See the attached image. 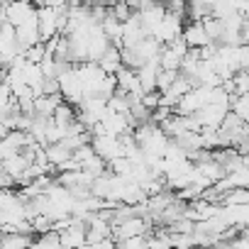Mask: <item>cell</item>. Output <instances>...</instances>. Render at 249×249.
Instances as JSON below:
<instances>
[{"label": "cell", "instance_id": "obj_15", "mask_svg": "<svg viewBox=\"0 0 249 249\" xmlns=\"http://www.w3.org/2000/svg\"><path fill=\"white\" fill-rule=\"evenodd\" d=\"M61 103H64L61 93H56V95H37V98H35V115H39V117H52L54 110H56Z\"/></svg>", "mask_w": 249, "mask_h": 249}, {"label": "cell", "instance_id": "obj_5", "mask_svg": "<svg viewBox=\"0 0 249 249\" xmlns=\"http://www.w3.org/2000/svg\"><path fill=\"white\" fill-rule=\"evenodd\" d=\"M147 222L142 217H124V220H117L112 222V230H115V237L122 242V239H132V237H144L147 232Z\"/></svg>", "mask_w": 249, "mask_h": 249}, {"label": "cell", "instance_id": "obj_17", "mask_svg": "<svg viewBox=\"0 0 249 249\" xmlns=\"http://www.w3.org/2000/svg\"><path fill=\"white\" fill-rule=\"evenodd\" d=\"M52 120H54L56 124H61V127H66V130H69V124H73V122L78 120V112H76V107H73V105H69V103H61V105L54 110Z\"/></svg>", "mask_w": 249, "mask_h": 249}, {"label": "cell", "instance_id": "obj_10", "mask_svg": "<svg viewBox=\"0 0 249 249\" xmlns=\"http://www.w3.org/2000/svg\"><path fill=\"white\" fill-rule=\"evenodd\" d=\"M115 81H117V90L124 93V95H144L142 88H140V78H137V71L130 69V66H122L117 73H115Z\"/></svg>", "mask_w": 249, "mask_h": 249}, {"label": "cell", "instance_id": "obj_4", "mask_svg": "<svg viewBox=\"0 0 249 249\" xmlns=\"http://www.w3.org/2000/svg\"><path fill=\"white\" fill-rule=\"evenodd\" d=\"M90 147L93 152L107 164L117 157H122V144H120V137H112V135H95L90 137Z\"/></svg>", "mask_w": 249, "mask_h": 249}, {"label": "cell", "instance_id": "obj_19", "mask_svg": "<svg viewBox=\"0 0 249 249\" xmlns=\"http://www.w3.org/2000/svg\"><path fill=\"white\" fill-rule=\"evenodd\" d=\"M200 22H203V27H205V32H208L210 42L220 44V37H222V32H225V27H222V20H217V18L208 15V18H203Z\"/></svg>", "mask_w": 249, "mask_h": 249}, {"label": "cell", "instance_id": "obj_2", "mask_svg": "<svg viewBox=\"0 0 249 249\" xmlns=\"http://www.w3.org/2000/svg\"><path fill=\"white\" fill-rule=\"evenodd\" d=\"M186 54H188V44L183 42V37H176L174 42H169V44L161 47L159 66L166 69V71H178L181 73V64H183V56Z\"/></svg>", "mask_w": 249, "mask_h": 249}, {"label": "cell", "instance_id": "obj_23", "mask_svg": "<svg viewBox=\"0 0 249 249\" xmlns=\"http://www.w3.org/2000/svg\"><path fill=\"white\" fill-rule=\"evenodd\" d=\"M110 15H112L115 20H120V22H127L130 15H132V10H130V5L124 3V0H117V3L110 8Z\"/></svg>", "mask_w": 249, "mask_h": 249}, {"label": "cell", "instance_id": "obj_13", "mask_svg": "<svg viewBox=\"0 0 249 249\" xmlns=\"http://www.w3.org/2000/svg\"><path fill=\"white\" fill-rule=\"evenodd\" d=\"M44 152H47L49 164H52L56 171H64V169H66V164L73 159V152H71V149H66L64 144H49V147H44Z\"/></svg>", "mask_w": 249, "mask_h": 249}, {"label": "cell", "instance_id": "obj_3", "mask_svg": "<svg viewBox=\"0 0 249 249\" xmlns=\"http://www.w3.org/2000/svg\"><path fill=\"white\" fill-rule=\"evenodd\" d=\"M181 35H183V18L181 15H174V13H166L164 20L149 32V37H154L161 47L169 44V42H174Z\"/></svg>", "mask_w": 249, "mask_h": 249}, {"label": "cell", "instance_id": "obj_14", "mask_svg": "<svg viewBox=\"0 0 249 249\" xmlns=\"http://www.w3.org/2000/svg\"><path fill=\"white\" fill-rule=\"evenodd\" d=\"M98 66H100L105 73H117V71L122 69V54H120V47L110 44V47L105 49V54L98 59Z\"/></svg>", "mask_w": 249, "mask_h": 249}, {"label": "cell", "instance_id": "obj_24", "mask_svg": "<svg viewBox=\"0 0 249 249\" xmlns=\"http://www.w3.org/2000/svg\"><path fill=\"white\" fill-rule=\"evenodd\" d=\"M95 3H98V5H103V8H107V10H110V8H112V5H115V3H117V0H95Z\"/></svg>", "mask_w": 249, "mask_h": 249}, {"label": "cell", "instance_id": "obj_8", "mask_svg": "<svg viewBox=\"0 0 249 249\" xmlns=\"http://www.w3.org/2000/svg\"><path fill=\"white\" fill-rule=\"evenodd\" d=\"M147 37V30L142 27L140 13H132L127 22H122V47H135Z\"/></svg>", "mask_w": 249, "mask_h": 249}, {"label": "cell", "instance_id": "obj_9", "mask_svg": "<svg viewBox=\"0 0 249 249\" xmlns=\"http://www.w3.org/2000/svg\"><path fill=\"white\" fill-rule=\"evenodd\" d=\"M15 35H18V44H20L22 52L30 49V47H35L37 42H42L39 39V27H37V13L30 20H25L22 25H18L15 27Z\"/></svg>", "mask_w": 249, "mask_h": 249}, {"label": "cell", "instance_id": "obj_16", "mask_svg": "<svg viewBox=\"0 0 249 249\" xmlns=\"http://www.w3.org/2000/svg\"><path fill=\"white\" fill-rule=\"evenodd\" d=\"M30 164H32V161H30L22 152H18V154H13V157H8V159H5L3 169H5V171L15 178V183H18V181L22 178V174L27 171V166H30Z\"/></svg>", "mask_w": 249, "mask_h": 249}, {"label": "cell", "instance_id": "obj_1", "mask_svg": "<svg viewBox=\"0 0 249 249\" xmlns=\"http://www.w3.org/2000/svg\"><path fill=\"white\" fill-rule=\"evenodd\" d=\"M59 90H61V98H64V103H69V105H73V107H78L81 103H83V98H86V93H83V83H81V76H78V71H76V66L71 64V66H66L61 73H59Z\"/></svg>", "mask_w": 249, "mask_h": 249}, {"label": "cell", "instance_id": "obj_26", "mask_svg": "<svg viewBox=\"0 0 249 249\" xmlns=\"http://www.w3.org/2000/svg\"><path fill=\"white\" fill-rule=\"evenodd\" d=\"M159 3H169V0H159Z\"/></svg>", "mask_w": 249, "mask_h": 249}, {"label": "cell", "instance_id": "obj_11", "mask_svg": "<svg viewBox=\"0 0 249 249\" xmlns=\"http://www.w3.org/2000/svg\"><path fill=\"white\" fill-rule=\"evenodd\" d=\"M159 59L144 64L142 69H137V78H140V88L142 93H154L157 90V76H159Z\"/></svg>", "mask_w": 249, "mask_h": 249}, {"label": "cell", "instance_id": "obj_20", "mask_svg": "<svg viewBox=\"0 0 249 249\" xmlns=\"http://www.w3.org/2000/svg\"><path fill=\"white\" fill-rule=\"evenodd\" d=\"M230 110H232L234 115H239V117L244 120V124L249 127V93H247V95H234Z\"/></svg>", "mask_w": 249, "mask_h": 249}, {"label": "cell", "instance_id": "obj_18", "mask_svg": "<svg viewBox=\"0 0 249 249\" xmlns=\"http://www.w3.org/2000/svg\"><path fill=\"white\" fill-rule=\"evenodd\" d=\"M107 110L110 112H120V115H130V100L124 93L115 90L110 98H107Z\"/></svg>", "mask_w": 249, "mask_h": 249}, {"label": "cell", "instance_id": "obj_7", "mask_svg": "<svg viewBox=\"0 0 249 249\" xmlns=\"http://www.w3.org/2000/svg\"><path fill=\"white\" fill-rule=\"evenodd\" d=\"M181 37H183V42L188 44V49H203V47L213 44L200 20H191V22L183 27V35H181Z\"/></svg>", "mask_w": 249, "mask_h": 249}, {"label": "cell", "instance_id": "obj_6", "mask_svg": "<svg viewBox=\"0 0 249 249\" xmlns=\"http://www.w3.org/2000/svg\"><path fill=\"white\" fill-rule=\"evenodd\" d=\"M35 13H37V8H35V3H30V0H13L10 5H5V20H8L13 27L22 25V22L30 20Z\"/></svg>", "mask_w": 249, "mask_h": 249}, {"label": "cell", "instance_id": "obj_25", "mask_svg": "<svg viewBox=\"0 0 249 249\" xmlns=\"http://www.w3.org/2000/svg\"><path fill=\"white\" fill-rule=\"evenodd\" d=\"M13 3V0H0V5H10Z\"/></svg>", "mask_w": 249, "mask_h": 249}, {"label": "cell", "instance_id": "obj_22", "mask_svg": "<svg viewBox=\"0 0 249 249\" xmlns=\"http://www.w3.org/2000/svg\"><path fill=\"white\" fill-rule=\"evenodd\" d=\"M178 78V71H166V69H159V76H157V90L164 93L174 81Z\"/></svg>", "mask_w": 249, "mask_h": 249}, {"label": "cell", "instance_id": "obj_21", "mask_svg": "<svg viewBox=\"0 0 249 249\" xmlns=\"http://www.w3.org/2000/svg\"><path fill=\"white\" fill-rule=\"evenodd\" d=\"M44 56H47V44H44V42H37L35 47L25 49V59H27L30 64H42Z\"/></svg>", "mask_w": 249, "mask_h": 249}, {"label": "cell", "instance_id": "obj_12", "mask_svg": "<svg viewBox=\"0 0 249 249\" xmlns=\"http://www.w3.org/2000/svg\"><path fill=\"white\" fill-rule=\"evenodd\" d=\"M164 15H166V5L164 3H154V5L140 10V20H142V27L147 30V35L164 20Z\"/></svg>", "mask_w": 249, "mask_h": 249}]
</instances>
